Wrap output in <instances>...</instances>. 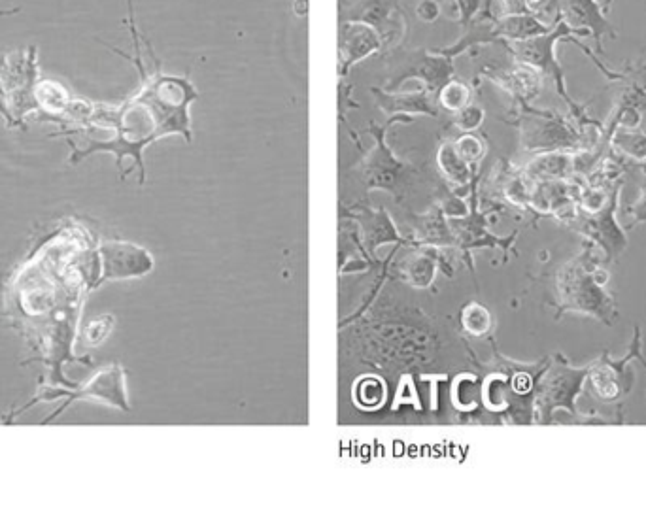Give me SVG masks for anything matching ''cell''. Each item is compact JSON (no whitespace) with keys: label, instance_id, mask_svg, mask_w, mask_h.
<instances>
[{"label":"cell","instance_id":"1","mask_svg":"<svg viewBox=\"0 0 646 523\" xmlns=\"http://www.w3.org/2000/svg\"><path fill=\"white\" fill-rule=\"evenodd\" d=\"M144 85L131 101L112 106H82L87 123L85 133L104 131L95 142L74 152L72 163L93 152L116 153L118 165L125 157H133L136 167L144 174L142 152L153 140L163 136L178 135L191 140L189 104L199 99V91L186 76H170L155 72L144 76Z\"/></svg>","mask_w":646,"mask_h":523},{"label":"cell","instance_id":"3","mask_svg":"<svg viewBox=\"0 0 646 523\" xmlns=\"http://www.w3.org/2000/svg\"><path fill=\"white\" fill-rule=\"evenodd\" d=\"M556 6L558 16L571 29L584 36H594L597 53H603V36L616 38V31L605 16V8L597 0H556Z\"/></svg>","mask_w":646,"mask_h":523},{"label":"cell","instance_id":"16","mask_svg":"<svg viewBox=\"0 0 646 523\" xmlns=\"http://www.w3.org/2000/svg\"><path fill=\"white\" fill-rule=\"evenodd\" d=\"M416 16L422 19L424 23H433L441 16V4L437 0H422L416 6Z\"/></svg>","mask_w":646,"mask_h":523},{"label":"cell","instance_id":"5","mask_svg":"<svg viewBox=\"0 0 646 523\" xmlns=\"http://www.w3.org/2000/svg\"><path fill=\"white\" fill-rule=\"evenodd\" d=\"M102 278H133L152 270V255L131 244H106L102 248Z\"/></svg>","mask_w":646,"mask_h":523},{"label":"cell","instance_id":"6","mask_svg":"<svg viewBox=\"0 0 646 523\" xmlns=\"http://www.w3.org/2000/svg\"><path fill=\"white\" fill-rule=\"evenodd\" d=\"M556 21L544 23L541 16L527 12V14H514V16H503L495 19L492 25V34L495 42L509 44V42H522L541 34L550 33L554 29Z\"/></svg>","mask_w":646,"mask_h":523},{"label":"cell","instance_id":"20","mask_svg":"<svg viewBox=\"0 0 646 523\" xmlns=\"http://www.w3.org/2000/svg\"><path fill=\"white\" fill-rule=\"evenodd\" d=\"M635 214H637V220H646V187L641 195V201L635 204Z\"/></svg>","mask_w":646,"mask_h":523},{"label":"cell","instance_id":"15","mask_svg":"<svg viewBox=\"0 0 646 523\" xmlns=\"http://www.w3.org/2000/svg\"><path fill=\"white\" fill-rule=\"evenodd\" d=\"M110 327H112V320H110V318L91 321V323H89V327H87V331H85V337H87L89 342L99 344L102 338H106V335H108Z\"/></svg>","mask_w":646,"mask_h":523},{"label":"cell","instance_id":"14","mask_svg":"<svg viewBox=\"0 0 646 523\" xmlns=\"http://www.w3.org/2000/svg\"><path fill=\"white\" fill-rule=\"evenodd\" d=\"M456 150L463 159L475 161L482 155V144L476 140L475 136H465L463 140H459Z\"/></svg>","mask_w":646,"mask_h":523},{"label":"cell","instance_id":"19","mask_svg":"<svg viewBox=\"0 0 646 523\" xmlns=\"http://www.w3.org/2000/svg\"><path fill=\"white\" fill-rule=\"evenodd\" d=\"M550 4H556V0H527V8H529V12H533V14H537V16H541Z\"/></svg>","mask_w":646,"mask_h":523},{"label":"cell","instance_id":"13","mask_svg":"<svg viewBox=\"0 0 646 523\" xmlns=\"http://www.w3.org/2000/svg\"><path fill=\"white\" fill-rule=\"evenodd\" d=\"M484 0H456L458 6L459 21L461 25H471L475 21L476 14L480 12Z\"/></svg>","mask_w":646,"mask_h":523},{"label":"cell","instance_id":"18","mask_svg":"<svg viewBox=\"0 0 646 523\" xmlns=\"http://www.w3.org/2000/svg\"><path fill=\"white\" fill-rule=\"evenodd\" d=\"M503 16H514V14H527V0H501Z\"/></svg>","mask_w":646,"mask_h":523},{"label":"cell","instance_id":"9","mask_svg":"<svg viewBox=\"0 0 646 523\" xmlns=\"http://www.w3.org/2000/svg\"><path fill=\"white\" fill-rule=\"evenodd\" d=\"M412 61H416V65L408 72L410 78H422L427 84L439 80L442 85L452 80L454 59L444 55L441 50L418 51Z\"/></svg>","mask_w":646,"mask_h":523},{"label":"cell","instance_id":"11","mask_svg":"<svg viewBox=\"0 0 646 523\" xmlns=\"http://www.w3.org/2000/svg\"><path fill=\"white\" fill-rule=\"evenodd\" d=\"M471 97V89L459 80H448L442 85L441 102L448 110H463Z\"/></svg>","mask_w":646,"mask_h":523},{"label":"cell","instance_id":"17","mask_svg":"<svg viewBox=\"0 0 646 523\" xmlns=\"http://www.w3.org/2000/svg\"><path fill=\"white\" fill-rule=\"evenodd\" d=\"M459 125L463 129H476L480 125V121L484 118V112L478 108V106H465L463 110H459Z\"/></svg>","mask_w":646,"mask_h":523},{"label":"cell","instance_id":"21","mask_svg":"<svg viewBox=\"0 0 646 523\" xmlns=\"http://www.w3.org/2000/svg\"><path fill=\"white\" fill-rule=\"evenodd\" d=\"M293 12L299 17H305L308 12V0H293Z\"/></svg>","mask_w":646,"mask_h":523},{"label":"cell","instance_id":"7","mask_svg":"<svg viewBox=\"0 0 646 523\" xmlns=\"http://www.w3.org/2000/svg\"><path fill=\"white\" fill-rule=\"evenodd\" d=\"M575 172V155L571 152H546L527 165L526 174L535 184L567 180Z\"/></svg>","mask_w":646,"mask_h":523},{"label":"cell","instance_id":"12","mask_svg":"<svg viewBox=\"0 0 646 523\" xmlns=\"http://www.w3.org/2000/svg\"><path fill=\"white\" fill-rule=\"evenodd\" d=\"M441 163L444 165L442 169L446 170L448 176H452L454 180L463 182L467 178V169H465L463 157L459 155L458 150H454L450 146L442 148Z\"/></svg>","mask_w":646,"mask_h":523},{"label":"cell","instance_id":"2","mask_svg":"<svg viewBox=\"0 0 646 523\" xmlns=\"http://www.w3.org/2000/svg\"><path fill=\"white\" fill-rule=\"evenodd\" d=\"M575 36H584V34L571 29L561 17H558L556 25H554V29L550 33L541 34V36H535V38H529V40H522V42H509L505 46L509 48L512 57L518 63L539 70L543 76H550L554 80L556 87H558L561 97L577 112V116H580L582 110L567 95L565 74H563V68H561L560 61H558V55H556V46L560 44L561 40H573L577 44Z\"/></svg>","mask_w":646,"mask_h":523},{"label":"cell","instance_id":"10","mask_svg":"<svg viewBox=\"0 0 646 523\" xmlns=\"http://www.w3.org/2000/svg\"><path fill=\"white\" fill-rule=\"evenodd\" d=\"M612 142L618 150L628 153L629 157L637 161L646 159V135L643 133H626V131H614L611 135Z\"/></svg>","mask_w":646,"mask_h":523},{"label":"cell","instance_id":"4","mask_svg":"<svg viewBox=\"0 0 646 523\" xmlns=\"http://www.w3.org/2000/svg\"><path fill=\"white\" fill-rule=\"evenodd\" d=\"M339 46L342 76H346L350 68L382 50L384 40L367 19H350L340 27Z\"/></svg>","mask_w":646,"mask_h":523},{"label":"cell","instance_id":"8","mask_svg":"<svg viewBox=\"0 0 646 523\" xmlns=\"http://www.w3.org/2000/svg\"><path fill=\"white\" fill-rule=\"evenodd\" d=\"M492 78L522 101H529V99L537 97L541 91V85H543V74L539 70L522 65L518 61L514 67L495 72Z\"/></svg>","mask_w":646,"mask_h":523}]
</instances>
